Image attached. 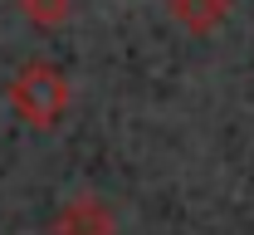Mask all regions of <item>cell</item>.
I'll use <instances>...</instances> for the list:
<instances>
[{
    "mask_svg": "<svg viewBox=\"0 0 254 235\" xmlns=\"http://www.w3.org/2000/svg\"><path fill=\"white\" fill-rule=\"evenodd\" d=\"M10 108L30 123V128H59L68 113V78L49 59H30L10 78Z\"/></svg>",
    "mask_w": 254,
    "mask_h": 235,
    "instance_id": "obj_1",
    "label": "cell"
},
{
    "mask_svg": "<svg viewBox=\"0 0 254 235\" xmlns=\"http://www.w3.org/2000/svg\"><path fill=\"white\" fill-rule=\"evenodd\" d=\"M49 235H118V216L103 196H73L49 221Z\"/></svg>",
    "mask_w": 254,
    "mask_h": 235,
    "instance_id": "obj_2",
    "label": "cell"
},
{
    "mask_svg": "<svg viewBox=\"0 0 254 235\" xmlns=\"http://www.w3.org/2000/svg\"><path fill=\"white\" fill-rule=\"evenodd\" d=\"M166 10L186 34H215L230 20V0H166Z\"/></svg>",
    "mask_w": 254,
    "mask_h": 235,
    "instance_id": "obj_3",
    "label": "cell"
},
{
    "mask_svg": "<svg viewBox=\"0 0 254 235\" xmlns=\"http://www.w3.org/2000/svg\"><path fill=\"white\" fill-rule=\"evenodd\" d=\"M20 10H25V20L39 25V30H59L64 20L73 15V0H20Z\"/></svg>",
    "mask_w": 254,
    "mask_h": 235,
    "instance_id": "obj_4",
    "label": "cell"
}]
</instances>
